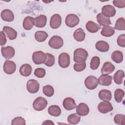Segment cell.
I'll return each instance as SVG.
<instances>
[{
	"instance_id": "obj_1",
	"label": "cell",
	"mask_w": 125,
	"mask_h": 125,
	"mask_svg": "<svg viewBox=\"0 0 125 125\" xmlns=\"http://www.w3.org/2000/svg\"><path fill=\"white\" fill-rule=\"evenodd\" d=\"M73 60L76 63L84 62L88 56L87 51L82 48L76 49L74 52Z\"/></svg>"
},
{
	"instance_id": "obj_2",
	"label": "cell",
	"mask_w": 125,
	"mask_h": 125,
	"mask_svg": "<svg viewBox=\"0 0 125 125\" xmlns=\"http://www.w3.org/2000/svg\"><path fill=\"white\" fill-rule=\"evenodd\" d=\"M48 104L47 100L43 97H37L33 103V108L36 111H42L45 109Z\"/></svg>"
},
{
	"instance_id": "obj_3",
	"label": "cell",
	"mask_w": 125,
	"mask_h": 125,
	"mask_svg": "<svg viewBox=\"0 0 125 125\" xmlns=\"http://www.w3.org/2000/svg\"><path fill=\"white\" fill-rule=\"evenodd\" d=\"M48 44L52 48L58 49L63 46V39L60 36H53L49 40Z\"/></svg>"
},
{
	"instance_id": "obj_4",
	"label": "cell",
	"mask_w": 125,
	"mask_h": 125,
	"mask_svg": "<svg viewBox=\"0 0 125 125\" xmlns=\"http://www.w3.org/2000/svg\"><path fill=\"white\" fill-rule=\"evenodd\" d=\"M80 21L79 17L74 14H68L65 20L66 25L70 28L74 27L77 25Z\"/></svg>"
},
{
	"instance_id": "obj_5",
	"label": "cell",
	"mask_w": 125,
	"mask_h": 125,
	"mask_svg": "<svg viewBox=\"0 0 125 125\" xmlns=\"http://www.w3.org/2000/svg\"><path fill=\"white\" fill-rule=\"evenodd\" d=\"M99 84L98 79L94 76H89L84 80L85 87L89 90L95 89Z\"/></svg>"
},
{
	"instance_id": "obj_6",
	"label": "cell",
	"mask_w": 125,
	"mask_h": 125,
	"mask_svg": "<svg viewBox=\"0 0 125 125\" xmlns=\"http://www.w3.org/2000/svg\"><path fill=\"white\" fill-rule=\"evenodd\" d=\"M46 54L42 51H35L32 55V60L34 63L41 64L44 63L46 60Z\"/></svg>"
},
{
	"instance_id": "obj_7",
	"label": "cell",
	"mask_w": 125,
	"mask_h": 125,
	"mask_svg": "<svg viewBox=\"0 0 125 125\" xmlns=\"http://www.w3.org/2000/svg\"><path fill=\"white\" fill-rule=\"evenodd\" d=\"M70 62V56L68 53L63 52L60 54L58 58V63L62 68H65L68 67Z\"/></svg>"
},
{
	"instance_id": "obj_8",
	"label": "cell",
	"mask_w": 125,
	"mask_h": 125,
	"mask_svg": "<svg viewBox=\"0 0 125 125\" xmlns=\"http://www.w3.org/2000/svg\"><path fill=\"white\" fill-rule=\"evenodd\" d=\"M40 88V84L37 81L31 79L28 81L26 83V89L27 91L30 93H37Z\"/></svg>"
},
{
	"instance_id": "obj_9",
	"label": "cell",
	"mask_w": 125,
	"mask_h": 125,
	"mask_svg": "<svg viewBox=\"0 0 125 125\" xmlns=\"http://www.w3.org/2000/svg\"><path fill=\"white\" fill-rule=\"evenodd\" d=\"M113 108L111 103L108 101H103L99 103L98 105L99 111L102 113L105 114L111 111Z\"/></svg>"
},
{
	"instance_id": "obj_10",
	"label": "cell",
	"mask_w": 125,
	"mask_h": 125,
	"mask_svg": "<svg viewBox=\"0 0 125 125\" xmlns=\"http://www.w3.org/2000/svg\"><path fill=\"white\" fill-rule=\"evenodd\" d=\"M16 69V63L12 61L6 60L3 64V70L5 73L10 75L13 74Z\"/></svg>"
},
{
	"instance_id": "obj_11",
	"label": "cell",
	"mask_w": 125,
	"mask_h": 125,
	"mask_svg": "<svg viewBox=\"0 0 125 125\" xmlns=\"http://www.w3.org/2000/svg\"><path fill=\"white\" fill-rule=\"evenodd\" d=\"M1 52L2 56L5 59H10L13 58L15 53L14 48L10 46H2L1 48Z\"/></svg>"
},
{
	"instance_id": "obj_12",
	"label": "cell",
	"mask_w": 125,
	"mask_h": 125,
	"mask_svg": "<svg viewBox=\"0 0 125 125\" xmlns=\"http://www.w3.org/2000/svg\"><path fill=\"white\" fill-rule=\"evenodd\" d=\"M62 17L58 14H54L50 18L49 24L52 29H57L61 25Z\"/></svg>"
},
{
	"instance_id": "obj_13",
	"label": "cell",
	"mask_w": 125,
	"mask_h": 125,
	"mask_svg": "<svg viewBox=\"0 0 125 125\" xmlns=\"http://www.w3.org/2000/svg\"><path fill=\"white\" fill-rule=\"evenodd\" d=\"M101 13L106 17H112L116 14V10L112 5L107 4L102 7Z\"/></svg>"
},
{
	"instance_id": "obj_14",
	"label": "cell",
	"mask_w": 125,
	"mask_h": 125,
	"mask_svg": "<svg viewBox=\"0 0 125 125\" xmlns=\"http://www.w3.org/2000/svg\"><path fill=\"white\" fill-rule=\"evenodd\" d=\"M2 31L6 35L7 37L10 40H14L17 37V31L14 29L9 26H4L2 28Z\"/></svg>"
},
{
	"instance_id": "obj_15",
	"label": "cell",
	"mask_w": 125,
	"mask_h": 125,
	"mask_svg": "<svg viewBox=\"0 0 125 125\" xmlns=\"http://www.w3.org/2000/svg\"><path fill=\"white\" fill-rule=\"evenodd\" d=\"M1 19L5 21L11 22L14 20V15L13 12L8 9L3 10L0 14Z\"/></svg>"
},
{
	"instance_id": "obj_16",
	"label": "cell",
	"mask_w": 125,
	"mask_h": 125,
	"mask_svg": "<svg viewBox=\"0 0 125 125\" xmlns=\"http://www.w3.org/2000/svg\"><path fill=\"white\" fill-rule=\"evenodd\" d=\"M89 112V108L88 105L83 103H81L76 107V112L80 116H84L87 115Z\"/></svg>"
},
{
	"instance_id": "obj_17",
	"label": "cell",
	"mask_w": 125,
	"mask_h": 125,
	"mask_svg": "<svg viewBox=\"0 0 125 125\" xmlns=\"http://www.w3.org/2000/svg\"><path fill=\"white\" fill-rule=\"evenodd\" d=\"M63 106L67 110H71L76 107L75 100L71 97L65 98L63 101Z\"/></svg>"
},
{
	"instance_id": "obj_18",
	"label": "cell",
	"mask_w": 125,
	"mask_h": 125,
	"mask_svg": "<svg viewBox=\"0 0 125 125\" xmlns=\"http://www.w3.org/2000/svg\"><path fill=\"white\" fill-rule=\"evenodd\" d=\"M112 81V76L108 74H102L98 79V83L100 85L104 86H109L111 84Z\"/></svg>"
},
{
	"instance_id": "obj_19",
	"label": "cell",
	"mask_w": 125,
	"mask_h": 125,
	"mask_svg": "<svg viewBox=\"0 0 125 125\" xmlns=\"http://www.w3.org/2000/svg\"><path fill=\"white\" fill-rule=\"evenodd\" d=\"M35 25V18L30 17H26L23 21L22 26L24 29L26 30H31Z\"/></svg>"
},
{
	"instance_id": "obj_20",
	"label": "cell",
	"mask_w": 125,
	"mask_h": 125,
	"mask_svg": "<svg viewBox=\"0 0 125 125\" xmlns=\"http://www.w3.org/2000/svg\"><path fill=\"white\" fill-rule=\"evenodd\" d=\"M96 19L100 26H107L111 24L110 18L104 16L101 13L98 14L96 16Z\"/></svg>"
},
{
	"instance_id": "obj_21",
	"label": "cell",
	"mask_w": 125,
	"mask_h": 125,
	"mask_svg": "<svg viewBox=\"0 0 125 125\" xmlns=\"http://www.w3.org/2000/svg\"><path fill=\"white\" fill-rule=\"evenodd\" d=\"M46 16L44 15H40L35 18V25L38 28H42L46 25Z\"/></svg>"
},
{
	"instance_id": "obj_22",
	"label": "cell",
	"mask_w": 125,
	"mask_h": 125,
	"mask_svg": "<svg viewBox=\"0 0 125 125\" xmlns=\"http://www.w3.org/2000/svg\"><path fill=\"white\" fill-rule=\"evenodd\" d=\"M114 65L109 62H105L101 69V72L103 74H109L111 73L115 70Z\"/></svg>"
},
{
	"instance_id": "obj_23",
	"label": "cell",
	"mask_w": 125,
	"mask_h": 125,
	"mask_svg": "<svg viewBox=\"0 0 125 125\" xmlns=\"http://www.w3.org/2000/svg\"><path fill=\"white\" fill-rule=\"evenodd\" d=\"M32 67L28 63L22 64L19 70L20 74L24 77H28L30 76L32 73Z\"/></svg>"
},
{
	"instance_id": "obj_24",
	"label": "cell",
	"mask_w": 125,
	"mask_h": 125,
	"mask_svg": "<svg viewBox=\"0 0 125 125\" xmlns=\"http://www.w3.org/2000/svg\"><path fill=\"white\" fill-rule=\"evenodd\" d=\"M96 49L102 52H105L108 51L109 45L108 43L104 41H99L95 44Z\"/></svg>"
},
{
	"instance_id": "obj_25",
	"label": "cell",
	"mask_w": 125,
	"mask_h": 125,
	"mask_svg": "<svg viewBox=\"0 0 125 125\" xmlns=\"http://www.w3.org/2000/svg\"><path fill=\"white\" fill-rule=\"evenodd\" d=\"M99 98L103 101H109L112 98V93L110 91L107 89H102L99 92Z\"/></svg>"
},
{
	"instance_id": "obj_26",
	"label": "cell",
	"mask_w": 125,
	"mask_h": 125,
	"mask_svg": "<svg viewBox=\"0 0 125 125\" xmlns=\"http://www.w3.org/2000/svg\"><path fill=\"white\" fill-rule=\"evenodd\" d=\"M87 30L90 33H96L101 29V26L96 23L93 21H89L86 23L85 25Z\"/></svg>"
},
{
	"instance_id": "obj_27",
	"label": "cell",
	"mask_w": 125,
	"mask_h": 125,
	"mask_svg": "<svg viewBox=\"0 0 125 125\" xmlns=\"http://www.w3.org/2000/svg\"><path fill=\"white\" fill-rule=\"evenodd\" d=\"M73 37L78 42H80L83 41L85 37V34L84 30L81 28L77 29L73 33Z\"/></svg>"
},
{
	"instance_id": "obj_28",
	"label": "cell",
	"mask_w": 125,
	"mask_h": 125,
	"mask_svg": "<svg viewBox=\"0 0 125 125\" xmlns=\"http://www.w3.org/2000/svg\"><path fill=\"white\" fill-rule=\"evenodd\" d=\"M60 107L57 105H52L48 108V112L49 115L54 117H58L61 114Z\"/></svg>"
},
{
	"instance_id": "obj_29",
	"label": "cell",
	"mask_w": 125,
	"mask_h": 125,
	"mask_svg": "<svg viewBox=\"0 0 125 125\" xmlns=\"http://www.w3.org/2000/svg\"><path fill=\"white\" fill-rule=\"evenodd\" d=\"M115 33V30L113 27L110 26H104L103 27L101 32L102 36L106 37H109L113 35Z\"/></svg>"
},
{
	"instance_id": "obj_30",
	"label": "cell",
	"mask_w": 125,
	"mask_h": 125,
	"mask_svg": "<svg viewBox=\"0 0 125 125\" xmlns=\"http://www.w3.org/2000/svg\"><path fill=\"white\" fill-rule=\"evenodd\" d=\"M124 77V71L122 70H119L114 74L113 76L114 81L116 84H121L123 83V80Z\"/></svg>"
},
{
	"instance_id": "obj_31",
	"label": "cell",
	"mask_w": 125,
	"mask_h": 125,
	"mask_svg": "<svg viewBox=\"0 0 125 125\" xmlns=\"http://www.w3.org/2000/svg\"><path fill=\"white\" fill-rule=\"evenodd\" d=\"M111 57L112 61L114 62L117 63H120L122 62L123 60V54L122 52L116 50L112 52Z\"/></svg>"
},
{
	"instance_id": "obj_32",
	"label": "cell",
	"mask_w": 125,
	"mask_h": 125,
	"mask_svg": "<svg viewBox=\"0 0 125 125\" xmlns=\"http://www.w3.org/2000/svg\"><path fill=\"white\" fill-rule=\"evenodd\" d=\"M48 36V34L43 31H38L35 33V38L36 40L39 42L45 41Z\"/></svg>"
},
{
	"instance_id": "obj_33",
	"label": "cell",
	"mask_w": 125,
	"mask_h": 125,
	"mask_svg": "<svg viewBox=\"0 0 125 125\" xmlns=\"http://www.w3.org/2000/svg\"><path fill=\"white\" fill-rule=\"evenodd\" d=\"M81 120V117L77 113H73L69 115L67 117V122L70 125H76Z\"/></svg>"
},
{
	"instance_id": "obj_34",
	"label": "cell",
	"mask_w": 125,
	"mask_h": 125,
	"mask_svg": "<svg viewBox=\"0 0 125 125\" xmlns=\"http://www.w3.org/2000/svg\"><path fill=\"white\" fill-rule=\"evenodd\" d=\"M118 30H125V21L123 17H121L118 19L116 21L114 28Z\"/></svg>"
},
{
	"instance_id": "obj_35",
	"label": "cell",
	"mask_w": 125,
	"mask_h": 125,
	"mask_svg": "<svg viewBox=\"0 0 125 125\" xmlns=\"http://www.w3.org/2000/svg\"><path fill=\"white\" fill-rule=\"evenodd\" d=\"M125 92L123 90L118 88L115 90L114 92V98L117 103H121L124 97Z\"/></svg>"
},
{
	"instance_id": "obj_36",
	"label": "cell",
	"mask_w": 125,
	"mask_h": 125,
	"mask_svg": "<svg viewBox=\"0 0 125 125\" xmlns=\"http://www.w3.org/2000/svg\"><path fill=\"white\" fill-rule=\"evenodd\" d=\"M46 60L44 64L48 67L52 66L55 63V57L51 54L46 53Z\"/></svg>"
},
{
	"instance_id": "obj_37",
	"label": "cell",
	"mask_w": 125,
	"mask_h": 125,
	"mask_svg": "<svg viewBox=\"0 0 125 125\" xmlns=\"http://www.w3.org/2000/svg\"><path fill=\"white\" fill-rule=\"evenodd\" d=\"M42 92L47 97H51L54 95V89L50 85H46L42 87Z\"/></svg>"
},
{
	"instance_id": "obj_38",
	"label": "cell",
	"mask_w": 125,
	"mask_h": 125,
	"mask_svg": "<svg viewBox=\"0 0 125 125\" xmlns=\"http://www.w3.org/2000/svg\"><path fill=\"white\" fill-rule=\"evenodd\" d=\"M100 64V59L98 56H94L92 58L90 62V68L92 70L97 69Z\"/></svg>"
},
{
	"instance_id": "obj_39",
	"label": "cell",
	"mask_w": 125,
	"mask_h": 125,
	"mask_svg": "<svg viewBox=\"0 0 125 125\" xmlns=\"http://www.w3.org/2000/svg\"><path fill=\"white\" fill-rule=\"evenodd\" d=\"M114 121L117 125L125 124V115L122 114H116L114 118Z\"/></svg>"
},
{
	"instance_id": "obj_40",
	"label": "cell",
	"mask_w": 125,
	"mask_h": 125,
	"mask_svg": "<svg viewBox=\"0 0 125 125\" xmlns=\"http://www.w3.org/2000/svg\"><path fill=\"white\" fill-rule=\"evenodd\" d=\"M13 125H25L26 124L25 120L21 117H17L14 118L11 122Z\"/></svg>"
},
{
	"instance_id": "obj_41",
	"label": "cell",
	"mask_w": 125,
	"mask_h": 125,
	"mask_svg": "<svg viewBox=\"0 0 125 125\" xmlns=\"http://www.w3.org/2000/svg\"><path fill=\"white\" fill-rule=\"evenodd\" d=\"M45 70L43 68H37L34 71L35 76L39 78H42L44 77L45 75Z\"/></svg>"
},
{
	"instance_id": "obj_42",
	"label": "cell",
	"mask_w": 125,
	"mask_h": 125,
	"mask_svg": "<svg viewBox=\"0 0 125 125\" xmlns=\"http://www.w3.org/2000/svg\"><path fill=\"white\" fill-rule=\"evenodd\" d=\"M86 67L85 62H81V63H75L74 64L73 68L74 70L77 72H81L83 71Z\"/></svg>"
},
{
	"instance_id": "obj_43",
	"label": "cell",
	"mask_w": 125,
	"mask_h": 125,
	"mask_svg": "<svg viewBox=\"0 0 125 125\" xmlns=\"http://www.w3.org/2000/svg\"><path fill=\"white\" fill-rule=\"evenodd\" d=\"M117 44L119 46L125 47V34H123L120 35L117 40Z\"/></svg>"
},
{
	"instance_id": "obj_44",
	"label": "cell",
	"mask_w": 125,
	"mask_h": 125,
	"mask_svg": "<svg viewBox=\"0 0 125 125\" xmlns=\"http://www.w3.org/2000/svg\"><path fill=\"white\" fill-rule=\"evenodd\" d=\"M113 4L115 6L119 8H123L125 7V0H114L113 1Z\"/></svg>"
},
{
	"instance_id": "obj_45",
	"label": "cell",
	"mask_w": 125,
	"mask_h": 125,
	"mask_svg": "<svg viewBox=\"0 0 125 125\" xmlns=\"http://www.w3.org/2000/svg\"><path fill=\"white\" fill-rule=\"evenodd\" d=\"M6 42V38L4 33L1 31L0 32V44L2 46L4 45Z\"/></svg>"
},
{
	"instance_id": "obj_46",
	"label": "cell",
	"mask_w": 125,
	"mask_h": 125,
	"mask_svg": "<svg viewBox=\"0 0 125 125\" xmlns=\"http://www.w3.org/2000/svg\"><path fill=\"white\" fill-rule=\"evenodd\" d=\"M42 125H54V123L50 120H45L42 123Z\"/></svg>"
}]
</instances>
